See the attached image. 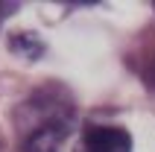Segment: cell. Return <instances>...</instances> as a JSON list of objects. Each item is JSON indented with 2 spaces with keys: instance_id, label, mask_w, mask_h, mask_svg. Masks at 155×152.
<instances>
[{
  "instance_id": "6da1fadb",
  "label": "cell",
  "mask_w": 155,
  "mask_h": 152,
  "mask_svg": "<svg viewBox=\"0 0 155 152\" xmlns=\"http://www.w3.org/2000/svg\"><path fill=\"white\" fill-rule=\"evenodd\" d=\"M73 126V102L61 88L47 85L18 108V129L24 152H61Z\"/></svg>"
},
{
  "instance_id": "7a4b0ae2",
  "label": "cell",
  "mask_w": 155,
  "mask_h": 152,
  "mask_svg": "<svg viewBox=\"0 0 155 152\" xmlns=\"http://www.w3.org/2000/svg\"><path fill=\"white\" fill-rule=\"evenodd\" d=\"M76 152H132V137L120 126L88 123L82 137H79Z\"/></svg>"
},
{
  "instance_id": "3957f363",
  "label": "cell",
  "mask_w": 155,
  "mask_h": 152,
  "mask_svg": "<svg viewBox=\"0 0 155 152\" xmlns=\"http://www.w3.org/2000/svg\"><path fill=\"white\" fill-rule=\"evenodd\" d=\"M12 50L15 53H21V56H26V59H38L41 56V50H44V44L35 38L32 32H18V35H12Z\"/></svg>"
},
{
  "instance_id": "277c9868",
  "label": "cell",
  "mask_w": 155,
  "mask_h": 152,
  "mask_svg": "<svg viewBox=\"0 0 155 152\" xmlns=\"http://www.w3.org/2000/svg\"><path fill=\"white\" fill-rule=\"evenodd\" d=\"M15 9H18V3H0V21H3L9 12H15Z\"/></svg>"
},
{
  "instance_id": "5b68a950",
  "label": "cell",
  "mask_w": 155,
  "mask_h": 152,
  "mask_svg": "<svg viewBox=\"0 0 155 152\" xmlns=\"http://www.w3.org/2000/svg\"><path fill=\"white\" fill-rule=\"evenodd\" d=\"M0 152H6V146H3V144H0Z\"/></svg>"
}]
</instances>
